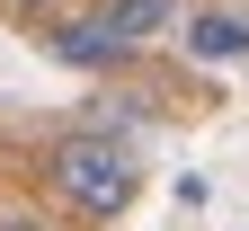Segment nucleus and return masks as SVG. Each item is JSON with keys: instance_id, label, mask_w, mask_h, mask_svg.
Here are the masks:
<instances>
[{"instance_id": "f257e3e1", "label": "nucleus", "mask_w": 249, "mask_h": 231, "mask_svg": "<svg viewBox=\"0 0 249 231\" xmlns=\"http://www.w3.org/2000/svg\"><path fill=\"white\" fill-rule=\"evenodd\" d=\"M36 178L53 195V213H71L80 231H107L134 213V195H142V160L124 134H107V124H71V134H53L45 160H36Z\"/></svg>"}, {"instance_id": "f03ea898", "label": "nucleus", "mask_w": 249, "mask_h": 231, "mask_svg": "<svg viewBox=\"0 0 249 231\" xmlns=\"http://www.w3.org/2000/svg\"><path fill=\"white\" fill-rule=\"evenodd\" d=\"M36 45L62 62V71H89V80H107V71H124L142 45H124L116 27L98 18V9H45V27H36Z\"/></svg>"}, {"instance_id": "7ed1b4c3", "label": "nucleus", "mask_w": 249, "mask_h": 231, "mask_svg": "<svg viewBox=\"0 0 249 231\" xmlns=\"http://www.w3.org/2000/svg\"><path fill=\"white\" fill-rule=\"evenodd\" d=\"M178 36H187L196 62H249V18H240V9H196Z\"/></svg>"}, {"instance_id": "20e7f679", "label": "nucleus", "mask_w": 249, "mask_h": 231, "mask_svg": "<svg viewBox=\"0 0 249 231\" xmlns=\"http://www.w3.org/2000/svg\"><path fill=\"white\" fill-rule=\"evenodd\" d=\"M98 18L116 27L124 45H151V36H169V27H178V0H98Z\"/></svg>"}, {"instance_id": "39448f33", "label": "nucleus", "mask_w": 249, "mask_h": 231, "mask_svg": "<svg viewBox=\"0 0 249 231\" xmlns=\"http://www.w3.org/2000/svg\"><path fill=\"white\" fill-rule=\"evenodd\" d=\"M0 231H62V222H53V213H27V205H18V213H0Z\"/></svg>"}, {"instance_id": "423d86ee", "label": "nucleus", "mask_w": 249, "mask_h": 231, "mask_svg": "<svg viewBox=\"0 0 249 231\" xmlns=\"http://www.w3.org/2000/svg\"><path fill=\"white\" fill-rule=\"evenodd\" d=\"M9 9H27V18H45V9H62V0H9Z\"/></svg>"}]
</instances>
